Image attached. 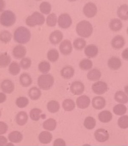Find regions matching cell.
<instances>
[{
	"instance_id": "obj_10",
	"label": "cell",
	"mask_w": 128,
	"mask_h": 146,
	"mask_svg": "<svg viewBox=\"0 0 128 146\" xmlns=\"http://www.w3.org/2000/svg\"><path fill=\"white\" fill-rule=\"evenodd\" d=\"M94 136L96 140L100 143H104L107 141L110 138L108 131L103 129H99L96 130L95 131Z\"/></svg>"
},
{
	"instance_id": "obj_31",
	"label": "cell",
	"mask_w": 128,
	"mask_h": 146,
	"mask_svg": "<svg viewBox=\"0 0 128 146\" xmlns=\"http://www.w3.org/2000/svg\"><path fill=\"white\" fill-rule=\"evenodd\" d=\"M114 98L117 102L121 104H126L128 102V97L125 92L123 91L116 92Z\"/></svg>"
},
{
	"instance_id": "obj_22",
	"label": "cell",
	"mask_w": 128,
	"mask_h": 146,
	"mask_svg": "<svg viewBox=\"0 0 128 146\" xmlns=\"http://www.w3.org/2000/svg\"><path fill=\"white\" fill-rule=\"evenodd\" d=\"M19 81L21 86L24 88H28L32 84V79L31 76L26 73H22L19 78Z\"/></svg>"
},
{
	"instance_id": "obj_27",
	"label": "cell",
	"mask_w": 128,
	"mask_h": 146,
	"mask_svg": "<svg viewBox=\"0 0 128 146\" xmlns=\"http://www.w3.org/2000/svg\"><path fill=\"white\" fill-rule=\"evenodd\" d=\"M109 27L112 31H119L123 27L122 21L117 18L112 19L110 22Z\"/></svg>"
},
{
	"instance_id": "obj_32",
	"label": "cell",
	"mask_w": 128,
	"mask_h": 146,
	"mask_svg": "<svg viewBox=\"0 0 128 146\" xmlns=\"http://www.w3.org/2000/svg\"><path fill=\"white\" fill-rule=\"evenodd\" d=\"M29 96L32 100H37L41 96V91L36 87L31 88L29 91Z\"/></svg>"
},
{
	"instance_id": "obj_55",
	"label": "cell",
	"mask_w": 128,
	"mask_h": 146,
	"mask_svg": "<svg viewBox=\"0 0 128 146\" xmlns=\"http://www.w3.org/2000/svg\"><path fill=\"white\" fill-rule=\"evenodd\" d=\"M6 146H14V144L13 143H7Z\"/></svg>"
},
{
	"instance_id": "obj_41",
	"label": "cell",
	"mask_w": 128,
	"mask_h": 146,
	"mask_svg": "<svg viewBox=\"0 0 128 146\" xmlns=\"http://www.w3.org/2000/svg\"><path fill=\"white\" fill-rule=\"evenodd\" d=\"M127 111V108L124 104H117L113 108V112L117 115H123L126 113Z\"/></svg>"
},
{
	"instance_id": "obj_49",
	"label": "cell",
	"mask_w": 128,
	"mask_h": 146,
	"mask_svg": "<svg viewBox=\"0 0 128 146\" xmlns=\"http://www.w3.org/2000/svg\"><path fill=\"white\" fill-rule=\"evenodd\" d=\"M8 125L4 121H0V135L5 134L8 131Z\"/></svg>"
},
{
	"instance_id": "obj_16",
	"label": "cell",
	"mask_w": 128,
	"mask_h": 146,
	"mask_svg": "<svg viewBox=\"0 0 128 146\" xmlns=\"http://www.w3.org/2000/svg\"><path fill=\"white\" fill-rule=\"evenodd\" d=\"M108 65L110 69L112 70H117L121 67L122 61L119 57H112L108 60Z\"/></svg>"
},
{
	"instance_id": "obj_34",
	"label": "cell",
	"mask_w": 128,
	"mask_h": 146,
	"mask_svg": "<svg viewBox=\"0 0 128 146\" xmlns=\"http://www.w3.org/2000/svg\"><path fill=\"white\" fill-rule=\"evenodd\" d=\"M9 71L10 73L14 76L18 75L21 71V67L18 63L17 62H13L9 65Z\"/></svg>"
},
{
	"instance_id": "obj_40",
	"label": "cell",
	"mask_w": 128,
	"mask_h": 146,
	"mask_svg": "<svg viewBox=\"0 0 128 146\" xmlns=\"http://www.w3.org/2000/svg\"><path fill=\"white\" fill-rule=\"evenodd\" d=\"M59 58V53L58 50L55 49H52L49 50L47 53V58L48 60L52 62H55L58 60Z\"/></svg>"
},
{
	"instance_id": "obj_12",
	"label": "cell",
	"mask_w": 128,
	"mask_h": 146,
	"mask_svg": "<svg viewBox=\"0 0 128 146\" xmlns=\"http://www.w3.org/2000/svg\"><path fill=\"white\" fill-rule=\"evenodd\" d=\"M13 55L17 59H20L24 58L27 53V49L25 46L22 45H18L13 48Z\"/></svg>"
},
{
	"instance_id": "obj_18",
	"label": "cell",
	"mask_w": 128,
	"mask_h": 146,
	"mask_svg": "<svg viewBox=\"0 0 128 146\" xmlns=\"http://www.w3.org/2000/svg\"><path fill=\"white\" fill-rule=\"evenodd\" d=\"M98 53V48L94 44H90L85 47V55L89 58H95L97 56Z\"/></svg>"
},
{
	"instance_id": "obj_38",
	"label": "cell",
	"mask_w": 128,
	"mask_h": 146,
	"mask_svg": "<svg viewBox=\"0 0 128 146\" xmlns=\"http://www.w3.org/2000/svg\"><path fill=\"white\" fill-rule=\"evenodd\" d=\"M86 46V41L82 38H78L75 40L73 42V46L76 50H82Z\"/></svg>"
},
{
	"instance_id": "obj_43",
	"label": "cell",
	"mask_w": 128,
	"mask_h": 146,
	"mask_svg": "<svg viewBox=\"0 0 128 146\" xmlns=\"http://www.w3.org/2000/svg\"><path fill=\"white\" fill-rule=\"evenodd\" d=\"M42 111L38 108L32 109L30 112V117L32 120L34 121H38L41 117Z\"/></svg>"
},
{
	"instance_id": "obj_52",
	"label": "cell",
	"mask_w": 128,
	"mask_h": 146,
	"mask_svg": "<svg viewBox=\"0 0 128 146\" xmlns=\"http://www.w3.org/2000/svg\"><path fill=\"white\" fill-rule=\"evenodd\" d=\"M7 100V96L4 92H0V104L5 102Z\"/></svg>"
},
{
	"instance_id": "obj_7",
	"label": "cell",
	"mask_w": 128,
	"mask_h": 146,
	"mask_svg": "<svg viewBox=\"0 0 128 146\" xmlns=\"http://www.w3.org/2000/svg\"><path fill=\"white\" fill-rule=\"evenodd\" d=\"M83 11L86 17L88 18H91L95 17L97 14V7L93 3H88L84 7Z\"/></svg>"
},
{
	"instance_id": "obj_54",
	"label": "cell",
	"mask_w": 128,
	"mask_h": 146,
	"mask_svg": "<svg viewBox=\"0 0 128 146\" xmlns=\"http://www.w3.org/2000/svg\"><path fill=\"white\" fill-rule=\"evenodd\" d=\"M6 4L4 0H0V12H2L6 8Z\"/></svg>"
},
{
	"instance_id": "obj_28",
	"label": "cell",
	"mask_w": 128,
	"mask_h": 146,
	"mask_svg": "<svg viewBox=\"0 0 128 146\" xmlns=\"http://www.w3.org/2000/svg\"><path fill=\"white\" fill-rule=\"evenodd\" d=\"M113 115L110 111H102L98 115V119L100 121L103 123H107L111 121Z\"/></svg>"
},
{
	"instance_id": "obj_24",
	"label": "cell",
	"mask_w": 128,
	"mask_h": 146,
	"mask_svg": "<svg viewBox=\"0 0 128 146\" xmlns=\"http://www.w3.org/2000/svg\"><path fill=\"white\" fill-rule=\"evenodd\" d=\"M117 15L120 19L127 21L128 20V6L127 4L122 5L118 9Z\"/></svg>"
},
{
	"instance_id": "obj_46",
	"label": "cell",
	"mask_w": 128,
	"mask_h": 146,
	"mask_svg": "<svg viewBox=\"0 0 128 146\" xmlns=\"http://www.w3.org/2000/svg\"><path fill=\"white\" fill-rule=\"evenodd\" d=\"M29 100L28 98L24 96H21L17 98L16 100V104L17 107L23 109L27 107L29 104Z\"/></svg>"
},
{
	"instance_id": "obj_47",
	"label": "cell",
	"mask_w": 128,
	"mask_h": 146,
	"mask_svg": "<svg viewBox=\"0 0 128 146\" xmlns=\"http://www.w3.org/2000/svg\"><path fill=\"white\" fill-rule=\"evenodd\" d=\"M119 127L122 129H127L128 128V116L127 115L120 117L118 121Z\"/></svg>"
},
{
	"instance_id": "obj_21",
	"label": "cell",
	"mask_w": 128,
	"mask_h": 146,
	"mask_svg": "<svg viewBox=\"0 0 128 146\" xmlns=\"http://www.w3.org/2000/svg\"><path fill=\"white\" fill-rule=\"evenodd\" d=\"M28 121V115L25 111H20L16 116V122L20 126L25 125Z\"/></svg>"
},
{
	"instance_id": "obj_42",
	"label": "cell",
	"mask_w": 128,
	"mask_h": 146,
	"mask_svg": "<svg viewBox=\"0 0 128 146\" xmlns=\"http://www.w3.org/2000/svg\"><path fill=\"white\" fill-rule=\"evenodd\" d=\"M84 125L87 129L91 130L94 129L96 127V121L93 117H87L84 121Z\"/></svg>"
},
{
	"instance_id": "obj_6",
	"label": "cell",
	"mask_w": 128,
	"mask_h": 146,
	"mask_svg": "<svg viewBox=\"0 0 128 146\" xmlns=\"http://www.w3.org/2000/svg\"><path fill=\"white\" fill-rule=\"evenodd\" d=\"M58 25L62 29H66L72 24V19L67 13H63L59 16L57 19Z\"/></svg>"
},
{
	"instance_id": "obj_25",
	"label": "cell",
	"mask_w": 128,
	"mask_h": 146,
	"mask_svg": "<svg viewBox=\"0 0 128 146\" xmlns=\"http://www.w3.org/2000/svg\"><path fill=\"white\" fill-rule=\"evenodd\" d=\"M75 74L74 69L72 66H67L62 68L61 75L65 79H69L72 78Z\"/></svg>"
},
{
	"instance_id": "obj_15",
	"label": "cell",
	"mask_w": 128,
	"mask_h": 146,
	"mask_svg": "<svg viewBox=\"0 0 128 146\" xmlns=\"http://www.w3.org/2000/svg\"><path fill=\"white\" fill-rule=\"evenodd\" d=\"M91 100L89 96L83 95L77 99L76 104L79 109H85L88 108L90 104Z\"/></svg>"
},
{
	"instance_id": "obj_50",
	"label": "cell",
	"mask_w": 128,
	"mask_h": 146,
	"mask_svg": "<svg viewBox=\"0 0 128 146\" xmlns=\"http://www.w3.org/2000/svg\"><path fill=\"white\" fill-rule=\"evenodd\" d=\"M66 142L62 139H58L55 140L53 145L55 146H66Z\"/></svg>"
},
{
	"instance_id": "obj_58",
	"label": "cell",
	"mask_w": 128,
	"mask_h": 146,
	"mask_svg": "<svg viewBox=\"0 0 128 146\" xmlns=\"http://www.w3.org/2000/svg\"><path fill=\"white\" fill-rule=\"evenodd\" d=\"M36 1H42V0H35Z\"/></svg>"
},
{
	"instance_id": "obj_56",
	"label": "cell",
	"mask_w": 128,
	"mask_h": 146,
	"mask_svg": "<svg viewBox=\"0 0 128 146\" xmlns=\"http://www.w3.org/2000/svg\"><path fill=\"white\" fill-rule=\"evenodd\" d=\"M68 1L69 2H75V1H76L77 0H68Z\"/></svg>"
},
{
	"instance_id": "obj_9",
	"label": "cell",
	"mask_w": 128,
	"mask_h": 146,
	"mask_svg": "<svg viewBox=\"0 0 128 146\" xmlns=\"http://www.w3.org/2000/svg\"><path fill=\"white\" fill-rule=\"evenodd\" d=\"M59 50L62 54L64 55L67 56L70 54L73 51L72 43L69 40H64L60 44Z\"/></svg>"
},
{
	"instance_id": "obj_20",
	"label": "cell",
	"mask_w": 128,
	"mask_h": 146,
	"mask_svg": "<svg viewBox=\"0 0 128 146\" xmlns=\"http://www.w3.org/2000/svg\"><path fill=\"white\" fill-rule=\"evenodd\" d=\"M8 139L13 143H19L23 140V135L19 131H12L9 134Z\"/></svg>"
},
{
	"instance_id": "obj_57",
	"label": "cell",
	"mask_w": 128,
	"mask_h": 146,
	"mask_svg": "<svg viewBox=\"0 0 128 146\" xmlns=\"http://www.w3.org/2000/svg\"><path fill=\"white\" fill-rule=\"evenodd\" d=\"M1 115H2V113H1V111L0 110V117H1Z\"/></svg>"
},
{
	"instance_id": "obj_26",
	"label": "cell",
	"mask_w": 128,
	"mask_h": 146,
	"mask_svg": "<svg viewBox=\"0 0 128 146\" xmlns=\"http://www.w3.org/2000/svg\"><path fill=\"white\" fill-rule=\"evenodd\" d=\"M102 74L99 69L94 68L92 69L87 73V78L92 82H96L101 77Z\"/></svg>"
},
{
	"instance_id": "obj_13",
	"label": "cell",
	"mask_w": 128,
	"mask_h": 146,
	"mask_svg": "<svg viewBox=\"0 0 128 146\" xmlns=\"http://www.w3.org/2000/svg\"><path fill=\"white\" fill-rule=\"evenodd\" d=\"M1 88L5 94H11L14 91L15 84L10 80L5 79L1 82Z\"/></svg>"
},
{
	"instance_id": "obj_53",
	"label": "cell",
	"mask_w": 128,
	"mask_h": 146,
	"mask_svg": "<svg viewBox=\"0 0 128 146\" xmlns=\"http://www.w3.org/2000/svg\"><path fill=\"white\" fill-rule=\"evenodd\" d=\"M122 58L125 59V60H128V48H126L125 50H123V51L122 53Z\"/></svg>"
},
{
	"instance_id": "obj_11",
	"label": "cell",
	"mask_w": 128,
	"mask_h": 146,
	"mask_svg": "<svg viewBox=\"0 0 128 146\" xmlns=\"http://www.w3.org/2000/svg\"><path fill=\"white\" fill-rule=\"evenodd\" d=\"M70 90L73 94L76 96H80L84 92L85 86L81 82H74L71 85Z\"/></svg>"
},
{
	"instance_id": "obj_23",
	"label": "cell",
	"mask_w": 128,
	"mask_h": 146,
	"mask_svg": "<svg viewBox=\"0 0 128 146\" xmlns=\"http://www.w3.org/2000/svg\"><path fill=\"white\" fill-rule=\"evenodd\" d=\"M53 139L52 134L48 131H43L40 134L39 140L43 144H48L50 143Z\"/></svg>"
},
{
	"instance_id": "obj_48",
	"label": "cell",
	"mask_w": 128,
	"mask_h": 146,
	"mask_svg": "<svg viewBox=\"0 0 128 146\" xmlns=\"http://www.w3.org/2000/svg\"><path fill=\"white\" fill-rule=\"evenodd\" d=\"M32 65V61L30 58L28 57H24L22 59L20 63V66L21 68L24 70H27L29 69L31 67Z\"/></svg>"
},
{
	"instance_id": "obj_8",
	"label": "cell",
	"mask_w": 128,
	"mask_h": 146,
	"mask_svg": "<svg viewBox=\"0 0 128 146\" xmlns=\"http://www.w3.org/2000/svg\"><path fill=\"white\" fill-rule=\"evenodd\" d=\"M92 88L95 94L102 95L107 92L108 87L105 82L98 81L93 84Z\"/></svg>"
},
{
	"instance_id": "obj_36",
	"label": "cell",
	"mask_w": 128,
	"mask_h": 146,
	"mask_svg": "<svg viewBox=\"0 0 128 146\" xmlns=\"http://www.w3.org/2000/svg\"><path fill=\"white\" fill-rule=\"evenodd\" d=\"M12 38V35L7 30H3L0 32V41L5 44L10 42Z\"/></svg>"
},
{
	"instance_id": "obj_4",
	"label": "cell",
	"mask_w": 128,
	"mask_h": 146,
	"mask_svg": "<svg viewBox=\"0 0 128 146\" xmlns=\"http://www.w3.org/2000/svg\"><path fill=\"white\" fill-rule=\"evenodd\" d=\"M45 22V18L41 13L35 12L32 15L27 17L26 19V24L30 27H34L36 26H41Z\"/></svg>"
},
{
	"instance_id": "obj_5",
	"label": "cell",
	"mask_w": 128,
	"mask_h": 146,
	"mask_svg": "<svg viewBox=\"0 0 128 146\" xmlns=\"http://www.w3.org/2000/svg\"><path fill=\"white\" fill-rule=\"evenodd\" d=\"M54 84V77L49 74H44L40 75L38 79V85L40 89L44 90H50Z\"/></svg>"
},
{
	"instance_id": "obj_1",
	"label": "cell",
	"mask_w": 128,
	"mask_h": 146,
	"mask_svg": "<svg viewBox=\"0 0 128 146\" xmlns=\"http://www.w3.org/2000/svg\"><path fill=\"white\" fill-rule=\"evenodd\" d=\"M31 38V32L27 28L21 26L15 30L14 39L20 44H25L30 41Z\"/></svg>"
},
{
	"instance_id": "obj_39",
	"label": "cell",
	"mask_w": 128,
	"mask_h": 146,
	"mask_svg": "<svg viewBox=\"0 0 128 146\" xmlns=\"http://www.w3.org/2000/svg\"><path fill=\"white\" fill-rule=\"evenodd\" d=\"M40 12L45 15L49 14L52 10V6L50 3L43 2L39 6Z\"/></svg>"
},
{
	"instance_id": "obj_33",
	"label": "cell",
	"mask_w": 128,
	"mask_h": 146,
	"mask_svg": "<svg viewBox=\"0 0 128 146\" xmlns=\"http://www.w3.org/2000/svg\"><path fill=\"white\" fill-rule=\"evenodd\" d=\"M47 108L48 111L50 113H55L59 111L60 108V104L56 100H51L48 103Z\"/></svg>"
},
{
	"instance_id": "obj_29",
	"label": "cell",
	"mask_w": 128,
	"mask_h": 146,
	"mask_svg": "<svg viewBox=\"0 0 128 146\" xmlns=\"http://www.w3.org/2000/svg\"><path fill=\"white\" fill-rule=\"evenodd\" d=\"M11 62V57L6 53H3L0 54V67L4 68L8 66Z\"/></svg>"
},
{
	"instance_id": "obj_45",
	"label": "cell",
	"mask_w": 128,
	"mask_h": 146,
	"mask_svg": "<svg viewBox=\"0 0 128 146\" xmlns=\"http://www.w3.org/2000/svg\"><path fill=\"white\" fill-rule=\"evenodd\" d=\"M38 69L41 73L47 74L50 71L51 69V65L47 61H42L39 64Z\"/></svg>"
},
{
	"instance_id": "obj_44",
	"label": "cell",
	"mask_w": 128,
	"mask_h": 146,
	"mask_svg": "<svg viewBox=\"0 0 128 146\" xmlns=\"http://www.w3.org/2000/svg\"><path fill=\"white\" fill-rule=\"evenodd\" d=\"M57 17L56 14L51 13L49 14L46 19V23L49 27H55L57 23Z\"/></svg>"
},
{
	"instance_id": "obj_30",
	"label": "cell",
	"mask_w": 128,
	"mask_h": 146,
	"mask_svg": "<svg viewBox=\"0 0 128 146\" xmlns=\"http://www.w3.org/2000/svg\"><path fill=\"white\" fill-rule=\"evenodd\" d=\"M57 121L54 119H48L44 122L43 127L44 129L49 131H53L57 127Z\"/></svg>"
},
{
	"instance_id": "obj_17",
	"label": "cell",
	"mask_w": 128,
	"mask_h": 146,
	"mask_svg": "<svg viewBox=\"0 0 128 146\" xmlns=\"http://www.w3.org/2000/svg\"><path fill=\"white\" fill-rule=\"evenodd\" d=\"M63 39V34L59 30H55L52 32L49 36L50 42L54 45L58 44Z\"/></svg>"
},
{
	"instance_id": "obj_37",
	"label": "cell",
	"mask_w": 128,
	"mask_h": 146,
	"mask_svg": "<svg viewBox=\"0 0 128 146\" xmlns=\"http://www.w3.org/2000/svg\"><path fill=\"white\" fill-rule=\"evenodd\" d=\"M79 67L82 70L87 71L93 67V62L89 59H84L79 63Z\"/></svg>"
},
{
	"instance_id": "obj_51",
	"label": "cell",
	"mask_w": 128,
	"mask_h": 146,
	"mask_svg": "<svg viewBox=\"0 0 128 146\" xmlns=\"http://www.w3.org/2000/svg\"><path fill=\"white\" fill-rule=\"evenodd\" d=\"M7 143V139L5 136L0 135V146H6Z\"/></svg>"
},
{
	"instance_id": "obj_19",
	"label": "cell",
	"mask_w": 128,
	"mask_h": 146,
	"mask_svg": "<svg viewBox=\"0 0 128 146\" xmlns=\"http://www.w3.org/2000/svg\"><path fill=\"white\" fill-rule=\"evenodd\" d=\"M92 104L94 109L101 110L105 107V99L102 96H96L93 98Z\"/></svg>"
},
{
	"instance_id": "obj_2",
	"label": "cell",
	"mask_w": 128,
	"mask_h": 146,
	"mask_svg": "<svg viewBox=\"0 0 128 146\" xmlns=\"http://www.w3.org/2000/svg\"><path fill=\"white\" fill-rule=\"evenodd\" d=\"M76 32L80 37L89 38L93 33V26L89 21L83 20L77 25Z\"/></svg>"
},
{
	"instance_id": "obj_14",
	"label": "cell",
	"mask_w": 128,
	"mask_h": 146,
	"mask_svg": "<svg viewBox=\"0 0 128 146\" xmlns=\"http://www.w3.org/2000/svg\"><path fill=\"white\" fill-rule=\"evenodd\" d=\"M125 39L123 36L121 35H117L112 40L111 45L112 47L116 49L119 50L124 47L125 45Z\"/></svg>"
},
{
	"instance_id": "obj_3",
	"label": "cell",
	"mask_w": 128,
	"mask_h": 146,
	"mask_svg": "<svg viewBox=\"0 0 128 146\" xmlns=\"http://www.w3.org/2000/svg\"><path fill=\"white\" fill-rule=\"evenodd\" d=\"M16 22V16L12 11H4L0 14V24L6 27L14 25Z\"/></svg>"
},
{
	"instance_id": "obj_35",
	"label": "cell",
	"mask_w": 128,
	"mask_h": 146,
	"mask_svg": "<svg viewBox=\"0 0 128 146\" xmlns=\"http://www.w3.org/2000/svg\"><path fill=\"white\" fill-rule=\"evenodd\" d=\"M62 106L63 109L67 111H71L74 110L76 104L71 99H66L63 102Z\"/></svg>"
}]
</instances>
